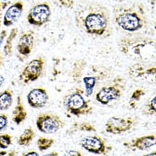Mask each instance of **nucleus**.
<instances>
[{
  "label": "nucleus",
  "mask_w": 156,
  "mask_h": 156,
  "mask_svg": "<svg viewBox=\"0 0 156 156\" xmlns=\"http://www.w3.org/2000/svg\"><path fill=\"white\" fill-rule=\"evenodd\" d=\"M75 23L82 32L94 37L108 38L113 34L109 9L98 1L78 5L74 12Z\"/></svg>",
  "instance_id": "1"
},
{
  "label": "nucleus",
  "mask_w": 156,
  "mask_h": 156,
  "mask_svg": "<svg viewBox=\"0 0 156 156\" xmlns=\"http://www.w3.org/2000/svg\"><path fill=\"white\" fill-rule=\"evenodd\" d=\"M113 21L122 31L137 33L148 26V19L144 4L141 3L116 4L112 7Z\"/></svg>",
  "instance_id": "2"
},
{
  "label": "nucleus",
  "mask_w": 156,
  "mask_h": 156,
  "mask_svg": "<svg viewBox=\"0 0 156 156\" xmlns=\"http://www.w3.org/2000/svg\"><path fill=\"white\" fill-rule=\"evenodd\" d=\"M118 48L122 55L136 62L156 60V41L146 36H125L119 39Z\"/></svg>",
  "instance_id": "3"
},
{
  "label": "nucleus",
  "mask_w": 156,
  "mask_h": 156,
  "mask_svg": "<svg viewBox=\"0 0 156 156\" xmlns=\"http://www.w3.org/2000/svg\"><path fill=\"white\" fill-rule=\"evenodd\" d=\"M63 106L71 115L81 117L93 114L94 108L81 87L71 89L63 98Z\"/></svg>",
  "instance_id": "4"
},
{
  "label": "nucleus",
  "mask_w": 156,
  "mask_h": 156,
  "mask_svg": "<svg viewBox=\"0 0 156 156\" xmlns=\"http://www.w3.org/2000/svg\"><path fill=\"white\" fill-rule=\"evenodd\" d=\"M126 90V80L116 76L97 90L95 100L102 105H108L121 98Z\"/></svg>",
  "instance_id": "5"
},
{
  "label": "nucleus",
  "mask_w": 156,
  "mask_h": 156,
  "mask_svg": "<svg viewBox=\"0 0 156 156\" xmlns=\"http://www.w3.org/2000/svg\"><path fill=\"white\" fill-rule=\"evenodd\" d=\"M130 77L136 82H146L148 84H156V63L136 62L127 69Z\"/></svg>",
  "instance_id": "6"
},
{
  "label": "nucleus",
  "mask_w": 156,
  "mask_h": 156,
  "mask_svg": "<svg viewBox=\"0 0 156 156\" xmlns=\"http://www.w3.org/2000/svg\"><path fill=\"white\" fill-rule=\"evenodd\" d=\"M36 126L39 132L44 134H55L66 126V122L61 117L54 112L40 113L37 116Z\"/></svg>",
  "instance_id": "7"
},
{
  "label": "nucleus",
  "mask_w": 156,
  "mask_h": 156,
  "mask_svg": "<svg viewBox=\"0 0 156 156\" xmlns=\"http://www.w3.org/2000/svg\"><path fill=\"white\" fill-rule=\"evenodd\" d=\"M110 68L105 66H100L94 65L91 66L89 72L82 78V82L84 84V92L87 97H91L94 92V88L97 84L105 78L108 77L110 74Z\"/></svg>",
  "instance_id": "8"
},
{
  "label": "nucleus",
  "mask_w": 156,
  "mask_h": 156,
  "mask_svg": "<svg viewBox=\"0 0 156 156\" xmlns=\"http://www.w3.org/2000/svg\"><path fill=\"white\" fill-rule=\"evenodd\" d=\"M52 10L48 2H41L30 9L27 20L28 23L34 27H43L51 19Z\"/></svg>",
  "instance_id": "9"
},
{
  "label": "nucleus",
  "mask_w": 156,
  "mask_h": 156,
  "mask_svg": "<svg viewBox=\"0 0 156 156\" xmlns=\"http://www.w3.org/2000/svg\"><path fill=\"white\" fill-rule=\"evenodd\" d=\"M45 60L43 57L31 59L25 66L19 76V80L24 84L37 81L43 74Z\"/></svg>",
  "instance_id": "10"
},
{
  "label": "nucleus",
  "mask_w": 156,
  "mask_h": 156,
  "mask_svg": "<svg viewBox=\"0 0 156 156\" xmlns=\"http://www.w3.org/2000/svg\"><path fill=\"white\" fill-rule=\"evenodd\" d=\"M79 144L86 151L98 155H108L112 147L106 144L101 136L98 135H88L82 137Z\"/></svg>",
  "instance_id": "11"
},
{
  "label": "nucleus",
  "mask_w": 156,
  "mask_h": 156,
  "mask_svg": "<svg viewBox=\"0 0 156 156\" xmlns=\"http://www.w3.org/2000/svg\"><path fill=\"white\" fill-rule=\"evenodd\" d=\"M135 121L132 117L112 116L105 123V132L113 135H120L133 128Z\"/></svg>",
  "instance_id": "12"
},
{
  "label": "nucleus",
  "mask_w": 156,
  "mask_h": 156,
  "mask_svg": "<svg viewBox=\"0 0 156 156\" xmlns=\"http://www.w3.org/2000/svg\"><path fill=\"white\" fill-rule=\"evenodd\" d=\"M123 146L129 150H147L154 146H156V133L135 137L133 139L124 142Z\"/></svg>",
  "instance_id": "13"
},
{
  "label": "nucleus",
  "mask_w": 156,
  "mask_h": 156,
  "mask_svg": "<svg viewBox=\"0 0 156 156\" xmlns=\"http://www.w3.org/2000/svg\"><path fill=\"white\" fill-rule=\"evenodd\" d=\"M27 100L30 107L33 109H42L48 103L49 96L44 87H38L32 88L27 95Z\"/></svg>",
  "instance_id": "14"
},
{
  "label": "nucleus",
  "mask_w": 156,
  "mask_h": 156,
  "mask_svg": "<svg viewBox=\"0 0 156 156\" xmlns=\"http://www.w3.org/2000/svg\"><path fill=\"white\" fill-rule=\"evenodd\" d=\"M35 43V34L31 31L23 32L20 36L19 41L17 43V53L20 56L27 58L31 55Z\"/></svg>",
  "instance_id": "15"
},
{
  "label": "nucleus",
  "mask_w": 156,
  "mask_h": 156,
  "mask_svg": "<svg viewBox=\"0 0 156 156\" xmlns=\"http://www.w3.org/2000/svg\"><path fill=\"white\" fill-rule=\"evenodd\" d=\"M24 4L22 1H17L9 5L4 15V26L6 27H11L18 21L22 16Z\"/></svg>",
  "instance_id": "16"
},
{
  "label": "nucleus",
  "mask_w": 156,
  "mask_h": 156,
  "mask_svg": "<svg viewBox=\"0 0 156 156\" xmlns=\"http://www.w3.org/2000/svg\"><path fill=\"white\" fill-rule=\"evenodd\" d=\"M27 117V110L22 104L21 97L18 96L17 103H16V107L13 109V113H12V121L13 122H15L16 125H20L23 121H26Z\"/></svg>",
  "instance_id": "17"
},
{
  "label": "nucleus",
  "mask_w": 156,
  "mask_h": 156,
  "mask_svg": "<svg viewBox=\"0 0 156 156\" xmlns=\"http://www.w3.org/2000/svg\"><path fill=\"white\" fill-rule=\"evenodd\" d=\"M77 132H89V133H96L95 126L89 122H75L73 125L66 131L67 135H73Z\"/></svg>",
  "instance_id": "18"
},
{
  "label": "nucleus",
  "mask_w": 156,
  "mask_h": 156,
  "mask_svg": "<svg viewBox=\"0 0 156 156\" xmlns=\"http://www.w3.org/2000/svg\"><path fill=\"white\" fill-rule=\"evenodd\" d=\"M13 104V92L12 90L7 89L0 92V110L5 111L10 109Z\"/></svg>",
  "instance_id": "19"
},
{
  "label": "nucleus",
  "mask_w": 156,
  "mask_h": 156,
  "mask_svg": "<svg viewBox=\"0 0 156 156\" xmlns=\"http://www.w3.org/2000/svg\"><path fill=\"white\" fill-rule=\"evenodd\" d=\"M146 95V91L144 88H136L131 94L128 101V107L131 109H136L142 98Z\"/></svg>",
  "instance_id": "20"
},
{
  "label": "nucleus",
  "mask_w": 156,
  "mask_h": 156,
  "mask_svg": "<svg viewBox=\"0 0 156 156\" xmlns=\"http://www.w3.org/2000/svg\"><path fill=\"white\" fill-rule=\"evenodd\" d=\"M35 137V132L31 127H27L23 131V133H21V135L19 136L17 144L20 146H23V147H27L31 144V143L33 140V138Z\"/></svg>",
  "instance_id": "21"
},
{
  "label": "nucleus",
  "mask_w": 156,
  "mask_h": 156,
  "mask_svg": "<svg viewBox=\"0 0 156 156\" xmlns=\"http://www.w3.org/2000/svg\"><path fill=\"white\" fill-rule=\"evenodd\" d=\"M142 112L145 115H156V91L146 100Z\"/></svg>",
  "instance_id": "22"
},
{
  "label": "nucleus",
  "mask_w": 156,
  "mask_h": 156,
  "mask_svg": "<svg viewBox=\"0 0 156 156\" xmlns=\"http://www.w3.org/2000/svg\"><path fill=\"white\" fill-rule=\"evenodd\" d=\"M55 144V139L52 137H44L40 136L37 141V145L39 151L43 152L53 147V145Z\"/></svg>",
  "instance_id": "23"
},
{
  "label": "nucleus",
  "mask_w": 156,
  "mask_h": 156,
  "mask_svg": "<svg viewBox=\"0 0 156 156\" xmlns=\"http://www.w3.org/2000/svg\"><path fill=\"white\" fill-rule=\"evenodd\" d=\"M17 28H13L10 31V34L7 37L4 46V55L5 56H9L12 54V47H13V42L17 36Z\"/></svg>",
  "instance_id": "24"
},
{
  "label": "nucleus",
  "mask_w": 156,
  "mask_h": 156,
  "mask_svg": "<svg viewBox=\"0 0 156 156\" xmlns=\"http://www.w3.org/2000/svg\"><path fill=\"white\" fill-rule=\"evenodd\" d=\"M12 144V136L8 133L0 134V148L5 149Z\"/></svg>",
  "instance_id": "25"
},
{
  "label": "nucleus",
  "mask_w": 156,
  "mask_h": 156,
  "mask_svg": "<svg viewBox=\"0 0 156 156\" xmlns=\"http://www.w3.org/2000/svg\"><path fill=\"white\" fill-rule=\"evenodd\" d=\"M58 4L63 8L68 9H72L74 8L76 0H58Z\"/></svg>",
  "instance_id": "26"
},
{
  "label": "nucleus",
  "mask_w": 156,
  "mask_h": 156,
  "mask_svg": "<svg viewBox=\"0 0 156 156\" xmlns=\"http://www.w3.org/2000/svg\"><path fill=\"white\" fill-rule=\"evenodd\" d=\"M8 115L6 114H0V132L4 131L8 126Z\"/></svg>",
  "instance_id": "27"
},
{
  "label": "nucleus",
  "mask_w": 156,
  "mask_h": 156,
  "mask_svg": "<svg viewBox=\"0 0 156 156\" xmlns=\"http://www.w3.org/2000/svg\"><path fill=\"white\" fill-rule=\"evenodd\" d=\"M150 8L152 13V18L154 19V27L156 29V0L150 1Z\"/></svg>",
  "instance_id": "28"
},
{
  "label": "nucleus",
  "mask_w": 156,
  "mask_h": 156,
  "mask_svg": "<svg viewBox=\"0 0 156 156\" xmlns=\"http://www.w3.org/2000/svg\"><path fill=\"white\" fill-rule=\"evenodd\" d=\"M64 156H84L81 151L76 149H69L65 153Z\"/></svg>",
  "instance_id": "29"
},
{
  "label": "nucleus",
  "mask_w": 156,
  "mask_h": 156,
  "mask_svg": "<svg viewBox=\"0 0 156 156\" xmlns=\"http://www.w3.org/2000/svg\"><path fill=\"white\" fill-rule=\"evenodd\" d=\"M6 37H7V31L4 30V31H0V48L2 47Z\"/></svg>",
  "instance_id": "30"
},
{
  "label": "nucleus",
  "mask_w": 156,
  "mask_h": 156,
  "mask_svg": "<svg viewBox=\"0 0 156 156\" xmlns=\"http://www.w3.org/2000/svg\"><path fill=\"white\" fill-rule=\"evenodd\" d=\"M21 156H40V154L37 151L31 150V151H28L27 153H24V154H22Z\"/></svg>",
  "instance_id": "31"
},
{
  "label": "nucleus",
  "mask_w": 156,
  "mask_h": 156,
  "mask_svg": "<svg viewBox=\"0 0 156 156\" xmlns=\"http://www.w3.org/2000/svg\"><path fill=\"white\" fill-rule=\"evenodd\" d=\"M43 156H59L58 155V154L57 152H51V153H48V154H44Z\"/></svg>",
  "instance_id": "32"
},
{
  "label": "nucleus",
  "mask_w": 156,
  "mask_h": 156,
  "mask_svg": "<svg viewBox=\"0 0 156 156\" xmlns=\"http://www.w3.org/2000/svg\"><path fill=\"white\" fill-rule=\"evenodd\" d=\"M4 81H5V79H4V76L0 75V87H1L2 85H3V84H4Z\"/></svg>",
  "instance_id": "33"
},
{
  "label": "nucleus",
  "mask_w": 156,
  "mask_h": 156,
  "mask_svg": "<svg viewBox=\"0 0 156 156\" xmlns=\"http://www.w3.org/2000/svg\"><path fill=\"white\" fill-rule=\"evenodd\" d=\"M143 156H156V150L155 151H153V152L151 153L146 154H144Z\"/></svg>",
  "instance_id": "34"
},
{
  "label": "nucleus",
  "mask_w": 156,
  "mask_h": 156,
  "mask_svg": "<svg viewBox=\"0 0 156 156\" xmlns=\"http://www.w3.org/2000/svg\"><path fill=\"white\" fill-rule=\"evenodd\" d=\"M1 64H2V53L0 51V66H1Z\"/></svg>",
  "instance_id": "35"
},
{
  "label": "nucleus",
  "mask_w": 156,
  "mask_h": 156,
  "mask_svg": "<svg viewBox=\"0 0 156 156\" xmlns=\"http://www.w3.org/2000/svg\"><path fill=\"white\" fill-rule=\"evenodd\" d=\"M112 1H115V2H123L125 0H112Z\"/></svg>",
  "instance_id": "36"
},
{
  "label": "nucleus",
  "mask_w": 156,
  "mask_h": 156,
  "mask_svg": "<svg viewBox=\"0 0 156 156\" xmlns=\"http://www.w3.org/2000/svg\"><path fill=\"white\" fill-rule=\"evenodd\" d=\"M0 13H1V3H0ZM1 17V16H0Z\"/></svg>",
  "instance_id": "37"
},
{
  "label": "nucleus",
  "mask_w": 156,
  "mask_h": 156,
  "mask_svg": "<svg viewBox=\"0 0 156 156\" xmlns=\"http://www.w3.org/2000/svg\"><path fill=\"white\" fill-rule=\"evenodd\" d=\"M1 1H4V2H5V1H9V0H1Z\"/></svg>",
  "instance_id": "38"
},
{
  "label": "nucleus",
  "mask_w": 156,
  "mask_h": 156,
  "mask_svg": "<svg viewBox=\"0 0 156 156\" xmlns=\"http://www.w3.org/2000/svg\"><path fill=\"white\" fill-rule=\"evenodd\" d=\"M0 26H1V17H0Z\"/></svg>",
  "instance_id": "39"
}]
</instances>
